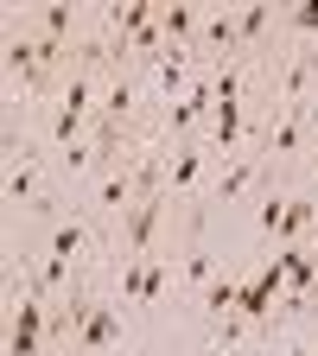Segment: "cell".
Masks as SVG:
<instances>
[{
  "mask_svg": "<svg viewBox=\"0 0 318 356\" xmlns=\"http://www.w3.org/2000/svg\"><path fill=\"white\" fill-rule=\"evenodd\" d=\"M166 216H172V197H166V191H147L141 204L121 216V229H115V261H147V254L159 248Z\"/></svg>",
  "mask_w": 318,
  "mask_h": 356,
  "instance_id": "obj_1",
  "label": "cell"
},
{
  "mask_svg": "<svg viewBox=\"0 0 318 356\" xmlns=\"http://www.w3.org/2000/svg\"><path fill=\"white\" fill-rule=\"evenodd\" d=\"M210 147L204 140H172V159H166V197H172V210L178 204H204V191H210Z\"/></svg>",
  "mask_w": 318,
  "mask_h": 356,
  "instance_id": "obj_2",
  "label": "cell"
},
{
  "mask_svg": "<svg viewBox=\"0 0 318 356\" xmlns=\"http://www.w3.org/2000/svg\"><path fill=\"white\" fill-rule=\"evenodd\" d=\"M121 337H127V312L115 299H96V312H89L83 337L70 343V356H109V350H121Z\"/></svg>",
  "mask_w": 318,
  "mask_h": 356,
  "instance_id": "obj_3",
  "label": "cell"
},
{
  "mask_svg": "<svg viewBox=\"0 0 318 356\" xmlns=\"http://www.w3.org/2000/svg\"><path fill=\"white\" fill-rule=\"evenodd\" d=\"M210 280H216V254H210V248L198 242V229H191V242H185V254H178V286H185V293L198 299V293H204Z\"/></svg>",
  "mask_w": 318,
  "mask_h": 356,
  "instance_id": "obj_4",
  "label": "cell"
},
{
  "mask_svg": "<svg viewBox=\"0 0 318 356\" xmlns=\"http://www.w3.org/2000/svg\"><path fill=\"white\" fill-rule=\"evenodd\" d=\"M172 248H153V261H147V293H141V318L147 312H159V299H166V286H172Z\"/></svg>",
  "mask_w": 318,
  "mask_h": 356,
  "instance_id": "obj_5",
  "label": "cell"
},
{
  "mask_svg": "<svg viewBox=\"0 0 318 356\" xmlns=\"http://www.w3.org/2000/svg\"><path fill=\"white\" fill-rule=\"evenodd\" d=\"M109 356H153V350H141V343H121V350H109Z\"/></svg>",
  "mask_w": 318,
  "mask_h": 356,
  "instance_id": "obj_6",
  "label": "cell"
}]
</instances>
